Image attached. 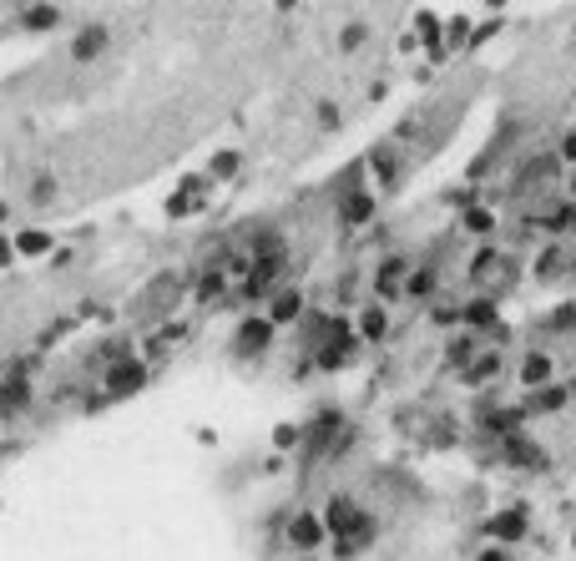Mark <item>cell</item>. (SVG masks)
Here are the masks:
<instances>
[{"label": "cell", "instance_id": "cell-1", "mask_svg": "<svg viewBox=\"0 0 576 561\" xmlns=\"http://www.w3.org/2000/svg\"><path fill=\"white\" fill-rule=\"evenodd\" d=\"M268 344H273V319H243L233 334V354L248 359V354H264Z\"/></svg>", "mask_w": 576, "mask_h": 561}, {"label": "cell", "instance_id": "cell-2", "mask_svg": "<svg viewBox=\"0 0 576 561\" xmlns=\"http://www.w3.org/2000/svg\"><path fill=\"white\" fill-rule=\"evenodd\" d=\"M329 536V526H324V516H313V511H298L294 521H288V546L294 551H313V546Z\"/></svg>", "mask_w": 576, "mask_h": 561}, {"label": "cell", "instance_id": "cell-3", "mask_svg": "<svg viewBox=\"0 0 576 561\" xmlns=\"http://www.w3.org/2000/svg\"><path fill=\"white\" fill-rule=\"evenodd\" d=\"M107 46H111V31H107V26H81V31L71 36L66 56H71V61H96Z\"/></svg>", "mask_w": 576, "mask_h": 561}, {"label": "cell", "instance_id": "cell-4", "mask_svg": "<svg viewBox=\"0 0 576 561\" xmlns=\"http://www.w3.org/2000/svg\"><path fill=\"white\" fill-rule=\"evenodd\" d=\"M26 410H31V385H26V374H11L0 385V420H20Z\"/></svg>", "mask_w": 576, "mask_h": 561}, {"label": "cell", "instance_id": "cell-5", "mask_svg": "<svg viewBox=\"0 0 576 561\" xmlns=\"http://www.w3.org/2000/svg\"><path fill=\"white\" fill-rule=\"evenodd\" d=\"M298 309H304V298H298V289H283V294L273 298V304H268V319H273V324H294V319H298Z\"/></svg>", "mask_w": 576, "mask_h": 561}, {"label": "cell", "instance_id": "cell-6", "mask_svg": "<svg viewBox=\"0 0 576 561\" xmlns=\"http://www.w3.org/2000/svg\"><path fill=\"white\" fill-rule=\"evenodd\" d=\"M491 536H500V541H521V536H526V516H521V511H500L496 521H491Z\"/></svg>", "mask_w": 576, "mask_h": 561}, {"label": "cell", "instance_id": "cell-7", "mask_svg": "<svg viewBox=\"0 0 576 561\" xmlns=\"http://www.w3.org/2000/svg\"><path fill=\"white\" fill-rule=\"evenodd\" d=\"M56 192H61V183H56L51 172H41V177L31 183V192H26V203H31V207H51V203H56Z\"/></svg>", "mask_w": 576, "mask_h": 561}, {"label": "cell", "instance_id": "cell-8", "mask_svg": "<svg viewBox=\"0 0 576 561\" xmlns=\"http://www.w3.org/2000/svg\"><path fill=\"white\" fill-rule=\"evenodd\" d=\"M521 379H526V385H546V379H551V354H526Z\"/></svg>", "mask_w": 576, "mask_h": 561}, {"label": "cell", "instance_id": "cell-9", "mask_svg": "<svg viewBox=\"0 0 576 561\" xmlns=\"http://www.w3.org/2000/svg\"><path fill=\"white\" fill-rule=\"evenodd\" d=\"M16 248H20V253H46V248H51V238H46V233H20V238H16Z\"/></svg>", "mask_w": 576, "mask_h": 561}, {"label": "cell", "instance_id": "cell-10", "mask_svg": "<svg viewBox=\"0 0 576 561\" xmlns=\"http://www.w3.org/2000/svg\"><path fill=\"white\" fill-rule=\"evenodd\" d=\"M364 334H369V339L385 334V309H364Z\"/></svg>", "mask_w": 576, "mask_h": 561}, {"label": "cell", "instance_id": "cell-11", "mask_svg": "<svg viewBox=\"0 0 576 561\" xmlns=\"http://www.w3.org/2000/svg\"><path fill=\"white\" fill-rule=\"evenodd\" d=\"M213 172H218V177H233V172H238V152H223L218 162H213Z\"/></svg>", "mask_w": 576, "mask_h": 561}, {"label": "cell", "instance_id": "cell-12", "mask_svg": "<svg viewBox=\"0 0 576 561\" xmlns=\"http://www.w3.org/2000/svg\"><path fill=\"white\" fill-rule=\"evenodd\" d=\"M475 561H511V551H506V546H485Z\"/></svg>", "mask_w": 576, "mask_h": 561}]
</instances>
